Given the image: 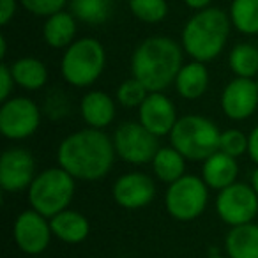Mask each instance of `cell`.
<instances>
[{
    "instance_id": "cell-1",
    "label": "cell",
    "mask_w": 258,
    "mask_h": 258,
    "mask_svg": "<svg viewBox=\"0 0 258 258\" xmlns=\"http://www.w3.org/2000/svg\"><path fill=\"white\" fill-rule=\"evenodd\" d=\"M117 152L103 129L83 127L68 135L57 147V165L80 182H97L110 175Z\"/></svg>"
},
{
    "instance_id": "cell-2",
    "label": "cell",
    "mask_w": 258,
    "mask_h": 258,
    "mask_svg": "<svg viewBox=\"0 0 258 258\" xmlns=\"http://www.w3.org/2000/svg\"><path fill=\"white\" fill-rule=\"evenodd\" d=\"M184 64V48L166 36L144 39L131 55V76L140 80L149 92H165L173 85Z\"/></svg>"
},
{
    "instance_id": "cell-3",
    "label": "cell",
    "mask_w": 258,
    "mask_h": 258,
    "mask_svg": "<svg viewBox=\"0 0 258 258\" xmlns=\"http://www.w3.org/2000/svg\"><path fill=\"white\" fill-rule=\"evenodd\" d=\"M232 22L228 13L219 8L195 11L180 32V44L191 60L211 62L223 53L230 36Z\"/></svg>"
},
{
    "instance_id": "cell-4",
    "label": "cell",
    "mask_w": 258,
    "mask_h": 258,
    "mask_svg": "<svg viewBox=\"0 0 258 258\" xmlns=\"http://www.w3.org/2000/svg\"><path fill=\"white\" fill-rule=\"evenodd\" d=\"M106 68V50L96 37H80L64 50L60 76L73 89L92 87Z\"/></svg>"
},
{
    "instance_id": "cell-5",
    "label": "cell",
    "mask_w": 258,
    "mask_h": 258,
    "mask_svg": "<svg viewBox=\"0 0 258 258\" xmlns=\"http://www.w3.org/2000/svg\"><path fill=\"white\" fill-rule=\"evenodd\" d=\"M221 129L212 118L200 113L180 115L170 133V145L187 161H204L219 151Z\"/></svg>"
},
{
    "instance_id": "cell-6",
    "label": "cell",
    "mask_w": 258,
    "mask_h": 258,
    "mask_svg": "<svg viewBox=\"0 0 258 258\" xmlns=\"http://www.w3.org/2000/svg\"><path fill=\"white\" fill-rule=\"evenodd\" d=\"M75 193L76 179L57 165L37 172L27 189V200L37 212L46 218H53L55 214L69 209Z\"/></svg>"
},
{
    "instance_id": "cell-7",
    "label": "cell",
    "mask_w": 258,
    "mask_h": 258,
    "mask_svg": "<svg viewBox=\"0 0 258 258\" xmlns=\"http://www.w3.org/2000/svg\"><path fill=\"white\" fill-rule=\"evenodd\" d=\"M211 187L205 180L193 173H186L165 191V209L175 221L191 223L205 212L209 205Z\"/></svg>"
},
{
    "instance_id": "cell-8",
    "label": "cell",
    "mask_w": 258,
    "mask_h": 258,
    "mask_svg": "<svg viewBox=\"0 0 258 258\" xmlns=\"http://www.w3.org/2000/svg\"><path fill=\"white\" fill-rule=\"evenodd\" d=\"M43 108L27 96H13L0 104V133L6 140L23 142L37 133Z\"/></svg>"
},
{
    "instance_id": "cell-9",
    "label": "cell",
    "mask_w": 258,
    "mask_h": 258,
    "mask_svg": "<svg viewBox=\"0 0 258 258\" xmlns=\"http://www.w3.org/2000/svg\"><path fill=\"white\" fill-rule=\"evenodd\" d=\"M111 140L117 158L133 166L151 165L158 149L161 147L159 138L154 137L138 120L122 122L120 125H117L111 135Z\"/></svg>"
},
{
    "instance_id": "cell-10",
    "label": "cell",
    "mask_w": 258,
    "mask_h": 258,
    "mask_svg": "<svg viewBox=\"0 0 258 258\" xmlns=\"http://www.w3.org/2000/svg\"><path fill=\"white\" fill-rule=\"evenodd\" d=\"M218 218L225 225L239 226L254 221L258 214V195L247 182H233L228 187L218 191L214 200Z\"/></svg>"
},
{
    "instance_id": "cell-11",
    "label": "cell",
    "mask_w": 258,
    "mask_h": 258,
    "mask_svg": "<svg viewBox=\"0 0 258 258\" xmlns=\"http://www.w3.org/2000/svg\"><path fill=\"white\" fill-rule=\"evenodd\" d=\"M13 239L15 244L27 256H39L50 247L53 232L50 218L29 207L16 216L13 223Z\"/></svg>"
},
{
    "instance_id": "cell-12",
    "label": "cell",
    "mask_w": 258,
    "mask_h": 258,
    "mask_svg": "<svg viewBox=\"0 0 258 258\" xmlns=\"http://www.w3.org/2000/svg\"><path fill=\"white\" fill-rule=\"evenodd\" d=\"M37 175L36 158L25 147H9L0 156V187L15 195L27 191Z\"/></svg>"
},
{
    "instance_id": "cell-13",
    "label": "cell",
    "mask_w": 258,
    "mask_h": 258,
    "mask_svg": "<svg viewBox=\"0 0 258 258\" xmlns=\"http://www.w3.org/2000/svg\"><path fill=\"white\" fill-rule=\"evenodd\" d=\"M158 187L152 175L144 172H127L117 177L111 187V198L125 211H140L154 202Z\"/></svg>"
},
{
    "instance_id": "cell-14",
    "label": "cell",
    "mask_w": 258,
    "mask_h": 258,
    "mask_svg": "<svg viewBox=\"0 0 258 258\" xmlns=\"http://www.w3.org/2000/svg\"><path fill=\"white\" fill-rule=\"evenodd\" d=\"M219 106L226 118L233 122H242L253 117L258 110V85L254 78L230 80L221 90Z\"/></svg>"
},
{
    "instance_id": "cell-15",
    "label": "cell",
    "mask_w": 258,
    "mask_h": 258,
    "mask_svg": "<svg viewBox=\"0 0 258 258\" xmlns=\"http://www.w3.org/2000/svg\"><path fill=\"white\" fill-rule=\"evenodd\" d=\"M179 120L175 103L165 92H149L138 108V122L154 137H170L173 125Z\"/></svg>"
},
{
    "instance_id": "cell-16",
    "label": "cell",
    "mask_w": 258,
    "mask_h": 258,
    "mask_svg": "<svg viewBox=\"0 0 258 258\" xmlns=\"http://www.w3.org/2000/svg\"><path fill=\"white\" fill-rule=\"evenodd\" d=\"M80 117L87 127L106 129L113 124L117 115V99L104 90H89L82 96L78 104Z\"/></svg>"
},
{
    "instance_id": "cell-17",
    "label": "cell",
    "mask_w": 258,
    "mask_h": 258,
    "mask_svg": "<svg viewBox=\"0 0 258 258\" xmlns=\"http://www.w3.org/2000/svg\"><path fill=\"white\" fill-rule=\"evenodd\" d=\"M240 166L239 159L226 154L223 151H216L207 159L202 161V179L205 180L212 191H221L230 184L237 182Z\"/></svg>"
},
{
    "instance_id": "cell-18",
    "label": "cell",
    "mask_w": 258,
    "mask_h": 258,
    "mask_svg": "<svg viewBox=\"0 0 258 258\" xmlns=\"http://www.w3.org/2000/svg\"><path fill=\"white\" fill-rule=\"evenodd\" d=\"M211 85V73L205 62L191 60L182 64L173 82L175 92L186 101H197L205 96Z\"/></svg>"
},
{
    "instance_id": "cell-19",
    "label": "cell",
    "mask_w": 258,
    "mask_h": 258,
    "mask_svg": "<svg viewBox=\"0 0 258 258\" xmlns=\"http://www.w3.org/2000/svg\"><path fill=\"white\" fill-rule=\"evenodd\" d=\"M50 225L55 239L69 246L82 244L90 235V223L87 216L71 207L50 218Z\"/></svg>"
},
{
    "instance_id": "cell-20",
    "label": "cell",
    "mask_w": 258,
    "mask_h": 258,
    "mask_svg": "<svg viewBox=\"0 0 258 258\" xmlns=\"http://www.w3.org/2000/svg\"><path fill=\"white\" fill-rule=\"evenodd\" d=\"M78 20L71 15V11H60L44 18L43 39L53 50H66L76 41Z\"/></svg>"
},
{
    "instance_id": "cell-21",
    "label": "cell",
    "mask_w": 258,
    "mask_h": 258,
    "mask_svg": "<svg viewBox=\"0 0 258 258\" xmlns=\"http://www.w3.org/2000/svg\"><path fill=\"white\" fill-rule=\"evenodd\" d=\"M16 87L27 90V92H37L44 89L48 83V68L41 58L37 57H20L9 64Z\"/></svg>"
},
{
    "instance_id": "cell-22",
    "label": "cell",
    "mask_w": 258,
    "mask_h": 258,
    "mask_svg": "<svg viewBox=\"0 0 258 258\" xmlns=\"http://www.w3.org/2000/svg\"><path fill=\"white\" fill-rule=\"evenodd\" d=\"M225 254L228 258H258V223L232 226L225 237Z\"/></svg>"
},
{
    "instance_id": "cell-23",
    "label": "cell",
    "mask_w": 258,
    "mask_h": 258,
    "mask_svg": "<svg viewBox=\"0 0 258 258\" xmlns=\"http://www.w3.org/2000/svg\"><path fill=\"white\" fill-rule=\"evenodd\" d=\"M186 161L187 159L173 145H166L158 149L154 159L151 161V168L156 179L168 186L186 175Z\"/></svg>"
},
{
    "instance_id": "cell-24",
    "label": "cell",
    "mask_w": 258,
    "mask_h": 258,
    "mask_svg": "<svg viewBox=\"0 0 258 258\" xmlns=\"http://www.w3.org/2000/svg\"><path fill=\"white\" fill-rule=\"evenodd\" d=\"M69 11L82 23L103 25L113 13V0H69Z\"/></svg>"
},
{
    "instance_id": "cell-25",
    "label": "cell",
    "mask_w": 258,
    "mask_h": 258,
    "mask_svg": "<svg viewBox=\"0 0 258 258\" xmlns=\"http://www.w3.org/2000/svg\"><path fill=\"white\" fill-rule=\"evenodd\" d=\"M228 16L237 32L258 36V0H232Z\"/></svg>"
},
{
    "instance_id": "cell-26",
    "label": "cell",
    "mask_w": 258,
    "mask_h": 258,
    "mask_svg": "<svg viewBox=\"0 0 258 258\" xmlns=\"http://www.w3.org/2000/svg\"><path fill=\"white\" fill-rule=\"evenodd\" d=\"M230 71L239 78H254L258 75V48L251 43H239L228 53Z\"/></svg>"
},
{
    "instance_id": "cell-27",
    "label": "cell",
    "mask_w": 258,
    "mask_h": 258,
    "mask_svg": "<svg viewBox=\"0 0 258 258\" xmlns=\"http://www.w3.org/2000/svg\"><path fill=\"white\" fill-rule=\"evenodd\" d=\"M129 11L142 23L156 25L168 16L170 8L166 0H129Z\"/></svg>"
},
{
    "instance_id": "cell-28",
    "label": "cell",
    "mask_w": 258,
    "mask_h": 258,
    "mask_svg": "<svg viewBox=\"0 0 258 258\" xmlns=\"http://www.w3.org/2000/svg\"><path fill=\"white\" fill-rule=\"evenodd\" d=\"M41 108H43L44 117L53 122H58L69 117V113H71V110H73V103H71V97L66 94L64 89L55 87V89L46 92V96H44V99H43V106Z\"/></svg>"
},
{
    "instance_id": "cell-29",
    "label": "cell",
    "mask_w": 258,
    "mask_h": 258,
    "mask_svg": "<svg viewBox=\"0 0 258 258\" xmlns=\"http://www.w3.org/2000/svg\"><path fill=\"white\" fill-rule=\"evenodd\" d=\"M147 96H149V89L140 80L135 78V76L125 78L124 82L117 87V90H115L117 104H120L122 108H129V110H133V108L138 110Z\"/></svg>"
},
{
    "instance_id": "cell-30",
    "label": "cell",
    "mask_w": 258,
    "mask_h": 258,
    "mask_svg": "<svg viewBox=\"0 0 258 258\" xmlns=\"http://www.w3.org/2000/svg\"><path fill=\"white\" fill-rule=\"evenodd\" d=\"M219 151L239 159L240 156L247 154V135L237 127H228L221 131L219 138Z\"/></svg>"
},
{
    "instance_id": "cell-31",
    "label": "cell",
    "mask_w": 258,
    "mask_h": 258,
    "mask_svg": "<svg viewBox=\"0 0 258 258\" xmlns=\"http://www.w3.org/2000/svg\"><path fill=\"white\" fill-rule=\"evenodd\" d=\"M20 4L25 11L37 18H48L55 13L64 11L69 0H20Z\"/></svg>"
},
{
    "instance_id": "cell-32",
    "label": "cell",
    "mask_w": 258,
    "mask_h": 258,
    "mask_svg": "<svg viewBox=\"0 0 258 258\" xmlns=\"http://www.w3.org/2000/svg\"><path fill=\"white\" fill-rule=\"evenodd\" d=\"M16 87V82L13 78L11 68L8 62L0 64V101H8L9 97H13V90Z\"/></svg>"
},
{
    "instance_id": "cell-33",
    "label": "cell",
    "mask_w": 258,
    "mask_h": 258,
    "mask_svg": "<svg viewBox=\"0 0 258 258\" xmlns=\"http://www.w3.org/2000/svg\"><path fill=\"white\" fill-rule=\"evenodd\" d=\"M20 0H0V25L8 27L16 16Z\"/></svg>"
},
{
    "instance_id": "cell-34",
    "label": "cell",
    "mask_w": 258,
    "mask_h": 258,
    "mask_svg": "<svg viewBox=\"0 0 258 258\" xmlns=\"http://www.w3.org/2000/svg\"><path fill=\"white\" fill-rule=\"evenodd\" d=\"M247 156L258 166V124L247 133Z\"/></svg>"
},
{
    "instance_id": "cell-35",
    "label": "cell",
    "mask_w": 258,
    "mask_h": 258,
    "mask_svg": "<svg viewBox=\"0 0 258 258\" xmlns=\"http://www.w3.org/2000/svg\"><path fill=\"white\" fill-rule=\"evenodd\" d=\"M182 2L193 11H202V9H207L212 6V0H182Z\"/></svg>"
},
{
    "instance_id": "cell-36",
    "label": "cell",
    "mask_w": 258,
    "mask_h": 258,
    "mask_svg": "<svg viewBox=\"0 0 258 258\" xmlns=\"http://www.w3.org/2000/svg\"><path fill=\"white\" fill-rule=\"evenodd\" d=\"M6 55H8V39H6V36H0V58H2V62L6 60Z\"/></svg>"
},
{
    "instance_id": "cell-37",
    "label": "cell",
    "mask_w": 258,
    "mask_h": 258,
    "mask_svg": "<svg viewBox=\"0 0 258 258\" xmlns=\"http://www.w3.org/2000/svg\"><path fill=\"white\" fill-rule=\"evenodd\" d=\"M249 184H251V187L254 189V193L258 195V166L256 168L251 172V179H249Z\"/></svg>"
},
{
    "instance_id": "cell-38",
    "label": "cell",
    "mask_w": 258,
    "mask_h": 258,
    "mask_svg": "<svg viewBox=\"0 0 258 258\" xmlns=\"http://www.w3.org/2000/svg\"><path fill=\"white\" fill-rule=\"evenodd\" d=\"M207 258H228V256L223 253H218V254H207Z\"/></svg>"
},
{
    "instance_id": "cell-39",
    "label": "cell",
    "mask_w": 258,
    "mask_h": 258,
    "mask_svg": "<svg viewBox=\"0 0 258 258\" xmlns=\"http://www.w3.org/2000/svg\"><path fill=\"white\" fill-rule=\"evenodd\" d=\"M256 85H258V78H256Z\"/></svg>"
}]
</instances>
